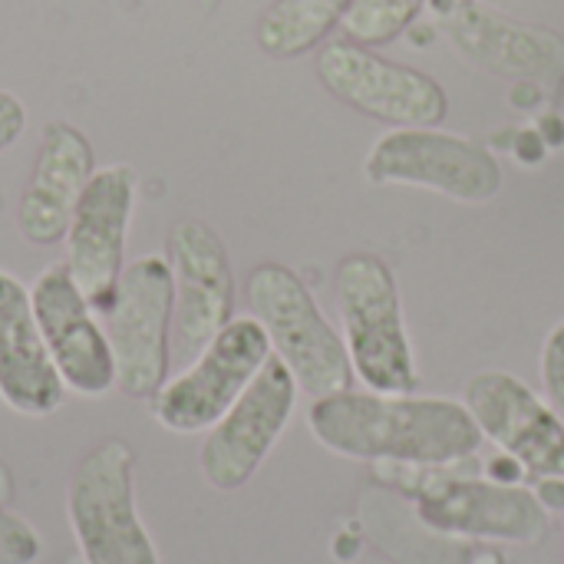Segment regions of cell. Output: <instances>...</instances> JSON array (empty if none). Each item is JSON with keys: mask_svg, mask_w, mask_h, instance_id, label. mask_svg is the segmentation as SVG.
<instances>
[{"mask_svg": "<svg viewBox=\"0 0 564 564\" xmlns=\"http://www.w3.org/2000/svg\"><path fill=\"white\" fill-rule=\"evenodd\" d=\"M30 304L66 390L99 400L116 390V360L99 314L76 288L66 261L43 268L30 288Z\"/></svg>", "mask_w": 564, "mask_h": 564, "instance_id": "cell-13", "label": "cell"}, {"mask_svg": "<svg viewBox=\"0 0 564 564\" xmlns=\"http://www.w3.org/2000/svg\"><path fill=\"white\" fill-rule=\"evenodd\" d=\"M23 129H26V106L13 93L0 89V152L10 149L23 135Z\"/></svg>", "mask_w": 564, "mask_h": 564, "instance_id": "cell-22", "label": "cell"}, {"mask_svg": "<svg viewBox=\"0 0 564 564\" xmlns=\"http://www.w3.org/2000/svg\"><path fill=\"white\" fill-rule=\"evenodd\" d=\"M463 403L482 436L512 456L529 482L564 479V423L532 387L506 370H482L466 383Z\"/></svg>", "mask_w": 564, "mask_h": 564, "instance_id": "cell-14", "label": "cell"}, {"mask_svg": "<svg viewBox=\"0 0 564 564\" xmlns=\"http://www.w3.org/2000/svg\"><path fill=\"white\" fill-rule=\"evenodd\" d=\"M0 400L20 416L43 420L66 400V387L53 367L40 334L30 291L0 268Z\"/></svg>", "mask_w": 564, "mask_h": 564, "instance_id": "cell-17", "label": "cell"}, {"mask_svg": "<svg viewBox=\"0 0 564 564\" xmlns=\"http://www.w3.org/2000/svg\"><path fill=\"white\" fill-rule=\"evenodd\" d=\"M334 291L354 377L373 393H413L420 373L390 264L370 251L347 254Z\"/></svg>", "mask_w": 564, "mask_h": 564, "instance_id": "cell-4", "label": "cell"}, {"mask_svg": "<svg viewBox=\"0 0 564 564\" xmlns=\"http://www.w3.org/2000/svg\"><path fill=\"white\" fill-rule=\"evenodd\" d=\"M248 307L264 327L274 357L307 397H334L354 387V364L344 337L321 314L311 288L288 264L268 261L248 274Z\"/></svg>", "mask_w": 564, "mask_h": 564, "instance_id": "cell-3", "label": "cell"}, {"mask_svg": "<svg viewBox=\"0 0 564 564\" xmlns=\"http://www.w3.org/2000/svg\"><path fill=\"white\" fill-rule=\"evenodd\" d=\"M175 281L172 334L182 354L195 357L231 321L235 274L225 241L202 218H182L165 238Z\"/></svg>", "mask_w": 564, "mask_h": 564, "instance_id": "cell-15", "label": "cell"}, {"mask_svg": "<svg viewBox=\"0 0 564 564\" xmlns=\"http://www.w3.org/2000/svg\"><path fill=\"white\" fill-rule=\"evenodd\" d=\"M317 76L330 96L354 106L357 112L403 126H440L449 99L443 86L403 63L377 56L370 46L354 40H327L317 53Z\"/></svg>", "mask_w": 564, "mask_h": 564, "instance_id": "cell-11", "label": "cell"}, {"mask_svg": "<svg viewBox=\"0 0 564 564\" xmlns=\"http://www.w3.org/2000/svg\"><path fill=\"white\" fill-rule=\"evenodd\" d=\"M294 406H297V380L271 354L268 364L251 380V387L208 430L198 453V469L205 482L218 492L241 489L284 436Z\"/></svg>", "mask_w": 564, "mask_h": 564, "instance_id": "cell-12", "label": "cell"}, {"mask_svg": "<svg viewBox=\"0 0 564 564\" xmlns=\"http://www.w3.org/2000/svg\"><path fill=\"white\" fill-rule=\"evenodd\" d=\"M139 175L126 162H112L93 172L86 182L69 231H66V268L89 301V307L102 317L116 297L119 278L126 271V238L135 212Z\"/></svg>", "mask_w": 564, "mask_h": 564, "instance_id": "cell-9", "label": "cell"}, {"mask_svg": "<svg viewBox=\"0 0 564 564\" xmlns=\"http://www.w3.org/2000/svg\"><path fill=\"white\" fill-rule=\"evenodd\" d=\"M40 535L20 516L0 509V564H33L40 558Z\"/></svg>", "mask_w": 564, "mask_h": 564, "instance_id": "cell-20", "label": "cell"}, {"mask_svg": "<svg viewBox=\"0 0 564 564\" xmlns=\"http://www.w3.org/2000/svg\"><path fill=\"white\" fill-rule=\"evenodd\" d=\"M380 479L416 502L426 529L443 535L492 539L512 545H539L549 529V509L539 492L522 482L476 476V459L456 466H403L377 463Z\"/></svg>", "mask_w": 564, "mask_h": 564, "instance_id": "cell-2", "label": "cell"}, {"mask_svg": "<svg viewBox=\"0 0 564 564\" xmlns=\"http://www.w3.org/2000/svg\"><path fill=\"white\" fill-rule=\"evenodd\" d=\"M364 172L373 185L430 188L466 205H486L502 192L499 159L476 139L436 126H403L380 135Z\"/></svg>", "mask_w": 564, "mask_h": 564, "instance_id": "cell-8", "label": "cell"}, {"mask_svg": "<svg viewBox=\"0 0 564 564\" xmlns=\"http://www.w3.org/2000/svg\"><path fill=\"white\" fill-rule=\"evenodd\" d=\"M175 317L172 268L159 254L126 264L116 297L102 314V330L116 360V387L126 397L152 400L169 380V337Z\"/></svg>", "mask_w": 564, "mask_h": 564, "instance_id": "cell-7", "label": "cell"}, {"mask_svg": "<svg viewBox=\"0 0 564 564\" xmlns=\"http://www.w3.org/2000/svg\"><path fill=\"white\" fill-rule=\"evenodd\" d=\"M307 430L324 449L344 459L403 466H456L476 459L486 440L459 400L373 390H344L314 400Z\"/></svg>", "mask_w": 564, "mask_h": 564, "instance_id": "cell-1", "label": "cell"}, {"mask_svg": "<svg viewBox=\"0 0 564 564\" xmlns=\"http://www.w3.org/2000/svg\"><path fill=\"white\" fill-rule=\"evenodd\" d=\"M542 387H545V400L552 403V410L558 413L564 423V321L552 327V334L545 337L542 347Z\"/></svg>", "mask_w": 564, "mask_h": 564, "instance_id": "cell-21", "label": "cell"}, {"mask_svg": "<svg viewBox=\"0 0 564 564\" xmlns=\"http://www.w3.org/2000/svg\"><path fill=\"white\" fill-rule=\"evenodd\" d=\"M66 516L86 564H159L135 509V453L126 440L109 436L76 463Z\"/></svg>", "mask_w": 564, "mask_h": 564, "instance_id": "cell-5", "label": "cell"}, {"mask_svg": "<svg viewBox=\"0 0 564 564\" xmlns=\"http://www.w3.org/2000/svg\"><path fill=\"white\" fill-rule=\"evenodd\" d=\"M93 172H96V155L89 139L69 122H50L43 129L33 175L17 208L20 235L36 248L59 245L69 231L76 202L86 182L93 178Z\"/></svg>", "mask_w": 564, "mask_h": 564, "instance_id": "cell-16", "label": "cell"}, {"mask_svg": "<svg viewBox=\"0 0 564 564\" xmlns=\"http://www.w3.org/2000/svg\"><path fill=\"white\" fill-rule=\"evenodd\" d=\"M426 0H354L340 20L347 40L364 46H383L406 33Z\"/></svg>", "mask_w": 564, "mask_h": 564, "instance_id": "cell-19", "label": "cell"}, {"mask_svg": "<svg viewBox=\"0 0 564 564\" xmlns=\"http://www.w3.org/2000/svg\"><path fill=\"white\" fill-rule=\"evenodd\" d=\"M433 7L443 33L479 69L512 83H532L552 96L564 86L562 33L516 20L486 0H433Z\"/></svg>", "mask_w": 564, "mask_h": 564, "instance_id": "cell-10", "label": "cell"}, {"mask_svg": "<svg viewBox=\"0 0 564 564\" xmlns=\"http://www.w3.org/2000/svg\"><path fill=\"white\" fill-rule=\"evenodd\" d=\"M271 340L254 317H231L195 360L149 400L152 420L178 436L208 433L251 387L271 357Z\"/></svg>", "mask_w": 564, "mask_h": 564, "instance_id": "cell-6", "label": "cell"}, {"mask_svg": "<svg viewBox=\"0 0 564 564\" xmlns=\"http://www.w3.org/2000/svg\"><path fill=\"white\" fill-rule=\"evenodd\" d=\"M354 0H274L258 20V46L274 59L301 56L340 26Z\"/></svg>", "mask_w": 564, "mask_h": 564, "instance_id": "cell-18", "label": "cell"}, {"mask_svg": "<svg viewBox=\"0 0 564 564\" xmlns=\"http://www.w3.org/2000/svg\"><path fill=\"white\" fill-rule=\"evenodd\" d=\"M479 564H502V558L499 555H489V558H479Z\"/></svg>", "mask_w": 564, "mask_h": 564, "instance_id": "cell-23", "label": "cell"}]
</instances>
